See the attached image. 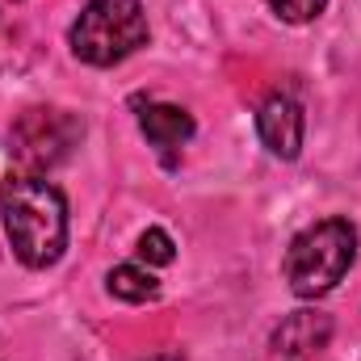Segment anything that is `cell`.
<instances>
[{"mask_svg": "<svg viewBox=\"0 0 361 361\" xmlns=\"http://www.w3.org/2000/svg\"><path fill=\"white\" fill-rule=\"evenodd\" d=\"M357 261V227L349 219H319L302 227L286 248V286L298 298L332 294Z\"/></svg>", "mask_w": 361, "mask_h": 361, "instance_id": "2", "label": "cell"}, {"mask_svg": "<svg viewBox=\"0 0 361 361\" xmlns=\"http://www.w3.org/2000/svg\"><path fill=\"white\" fill-rule=\"evenodd\" d=\"M0 223L25 269H51L68 252V197L38 173H13L0 185Z\"/></svg>", "mask_w": 361, "mask_h": 361, "instance_id": "1", "label": "cell"}, {"mask_svg": "<svg viewBox=\"0 0 361 361\" xmlns=\"http://www.w3.org/2000/svg\"><path fill=\"white\" fill-rule=\"evenodd\" d=\"M139 361H185L180 353H152V357H139Z\"/></svg>", "mask_w": 361, "mask_h": 361, "instance_id": "11", "label": "cell"}, {"mask_svg": "<svg viewBox=\"0 0 361 361\" xmlns=\"http://www.w3.org/2000/svg\"><path fill=\"white\" fill-rule=\"evenodd\" d=\"M332 341V315L324 311H294L281 319V328L273 332V353L290 361L319 357Z\"/></svg>", "mask_w": 361, "mask_h": 361, "instance_id": "6", "label": "cell"}, {"mask_svg": "<svg viewBox=\"0 0 361 361\" xmlns=\"http://www.w3.org/2000/svg\"><path fill=\"white\" fill-rule=\"evenodd\" d=\"M139 130H143V139L173 164V152L193 139L197 126H193V114H189V109L164 105V101H147V105L139 109Z\"/></svg>", "mask_w": 361, "mask_h": 361, "instance_id": "7", "label": "cell"}, {"mask_svg": "<svg viewBox=\"0 0 361 361\" xmlns=\"http://www.w3.org/2000/svg\"><path fill=\"white\" fill-rule=\"evenodd\" d=\"M105 286H109V294H114V298H122V302H147V298H156V294H160L156 273L143 269V265H118V269H109Z\"/></svg>", "mask_w": 361, "mask_h": 361, "instance_id": "8", "label": "cell"}, {"mask_svg": "<svg viewBox=\"0 0 361 361\" xmlns=\"http://www.w3.org/2000/svg\"><path fill=\"white\" fill-rule=\"evenodd\" d=\"M269 8L290 25H307V21H315L328 8V0H269Z\"/></svg>", "mask_w": 361, "mask_h": 361, "instance_id": "10", "label": "cell"}, {"mask_svg": "<svg viewBox=\"0 0 361 361\" xmlns=\"http://www.w3.org/2000/svg\"><path fill=\"white\" fill-rule=\"evenodd\" d=\"M85 139V122L72 109H55V105H34L25 109L13 130H8V152L21 164V173H38L47 177L55 164H63L76 143Z\"/></svg>", "mask_w": 361, "mask_h": 361, "instance_id": "4", "label": "cell"}, {"mask_svg": "<svg viewBox=\"0 0 361 361\" xmlns=\"http://www.w3.org/2000/svg\"><path fill=\"white\" fill-rule=\"evenodd\" d=\"M257 135L269 147V156H277V160H298L302 135H307L302 105L290 92H269L261 101V109H257Z\"/></svg>", "mask_w": 361, "mask_h": 361, "instance_id": "5", "label": "cell"}, {"mask_svg": "<svg viewBox=\"0 0 361 361\" xmlns=\"http://www.w3.org/2000/svg\"><path fill=\"white\" fill-rule=\"evenodd\" d=\"M147 13L139 0H89L68 30V47L89 68H114L147 47Z\"/></svg>", "mask_w": 361, "mask_h": 361, "instance_id": "3", "label": "cell"}, {"mask_svg": "<svg viewBox=\"0 0 361 361\" xmlns=\"http://www.w3.org/2000/svg\"><path fill=\"white\" fill-rule=\"evenodd\" d=\"M173 257H177V244H173V235L164 227H147L139 235V261H147V265H173Z\"/></svg>", "mask_w": 361, "mask_h": 361, "instance_id": "9", "label": "cell"}]
</instances>
